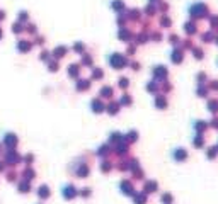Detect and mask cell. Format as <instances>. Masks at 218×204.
<instances>
[{
	"label": "cell",
	"instance_id": "cell-1",
	"mask_svg": "<svg viewBox=\"0 0 218 204\" xmlns=\"http://www.w3.org/2000/svg\"><path fill=\"white\" fill-rule=\"evenodd\" d=\"M5 141H7V145H9V146H14V141H15V140H14V135H7Z\"/></svg>",
	"mask_w": 218,
	"mask_h": 204
},
{
	"label": "cell",
	"instance_id": "cell-2",
	"mask_svg": "<svg viewBox=\"0 0 218 204\" xmlns=\"http://www.w3.org/2000/svg\"><path fill=\"white\" fill-rule=\"evenodd\" d=\"M22 29H20V26L19 24H14V33H20Z\"/></svg>",
	"mask_w": 218,
	"mask_h": 204
},
{
	"label": "cell",
	"instance_id": "cell-3",
	"mask_svg": "<svg viewBox=\"0 0 218 204\" xmlns=\"http://www.w3.org/2000/svg\"><path fill=\"white\" fill-rule=\"evenodd\" d=\"M4 17H5V15H4V12H2V10H0V19H4Z\"/></svg>",
	"mask_w": 218,
	"mask_h": 204
},
{
	"label": "cell",
	"instance_id": "cell-4",
	"mask_svg": "<svg viewBox=\"0 0 218 204\" xmlns=\"http://www.w3.org/2000/svg\"><path fill=\"white\" fill-rule=\"evenodd\" d=\"M0 36H2V31H0Z\"/></svg>",
	"mask_w": 218,
	"mask_h": 204
}]
</instances>
